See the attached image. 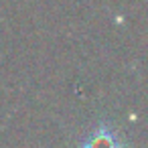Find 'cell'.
<instances>
[{"label": "cell", "instance_id": "obj_1", "mask_svg": "<svg viewBox=\"0 0 148 148\" xmlns=\"http://www.w3.org/2000/svg\"><path fill=\"white\" fill-rule=\"evenodd\" d=\"M81 148H124V142L110 126L103 124L81 142Z\"/></svg>", "mask_w": 148, "mask_h": 148}]
</instances>
